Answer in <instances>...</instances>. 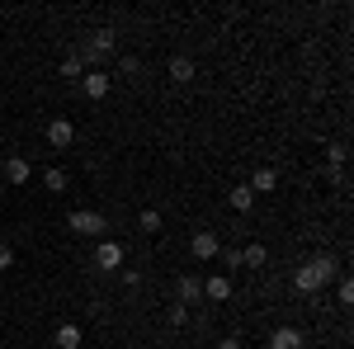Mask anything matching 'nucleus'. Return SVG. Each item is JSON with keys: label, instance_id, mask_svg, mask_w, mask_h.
Wrapping results in <instances>:
<instances>
[{"label": "nucleus", "instance_id": "nucleus-23", "mask_svg": "<svg viewBox=\"0 0 354 349\" xmlns=\"http://www.w3.org/2000/svg\"><path fill=\"white\" fill-rule=\"evenodd\" d=\"M10 265H15V245H5V241H0V274H5Z\"/></svg>", "mask_w": 354, "mask_h": 349}, {"label": "nucleus", "instance_id": "nucleus-8", "mask_svg": "<svg viewBox=\"0 0 354 349\" xmlns=\"http://www.w3.org/2000/svg\"><path fill=\"white\" fill-rule=\"evenodd\" d=\"M203 297H208V302H227V297H232V279L208 274V279H203Z\"/></svg>", "mask_w": 354, "mask_h": 349}, {"label": "nucleus", "instance_id": "nucleus-2", "mask_svg": "<svg viewBox=\"0 0 354 349\" xmlns=\"http://www.w3.org/2000/svg\"><path fill=\"white\" fill-rule=\"evenodd\" d=\"M66 227H71L76 236H100V241H104V227H109V222H104V213H90V208H76V213L66 217Z\"/></svg>", "mask_w": 354, "mask_h": 349}, {"label": "nucleus", "instance_id": "nucleus-1", "mask_svg": "<svg viewBox=\"0 0 354 349\" xmlns=\"http://www.w3.org/2000/svg\"><path fill=\"white\" fill-rule=\"evenodd\" d=\"M330 274H335V260H330V255H317V260H307V265L293 274V288H298V293H317V288H326Z\"/></svg>", "mask_w": 354, "mask_h": 349}, {"label": "nucleus", "instance_id": "nucleus-4", "mask_svg": "<svg viewBox=\"0 0 354 349\" xmlns=\"http://www.w3.org/2000/svg\"><path fill=\"white\" fill-rule=\"evenodd\" d=\"M118 265H123V245L118 241H100L95 245V269H100V274H113Z\"/></svg>", "mask_w": 354, "mask_h": 349}, {"label": "nucleus", "instance_id": "nucleus-5", "mask_svg": "<svg viewBox=\"0 0 354 349\" xmlns=\"http://www.w3.org/2000/svg\"><path fill=\"white\" fill-rule=\"evenodd\" d=\"M48 142H53L57 151H66V147L76 142V128H71V118H53V123H48Z\"/></svg>", "mask_w": 354, "mask_h": 349}, {"label": "nucleus", "instance_id": "nucleus-11", "mask_svg": "<svg viewBox=\"0 0 354 349\" xmlns=\"http://www.w3.org/2000/svg\"><path fill=\"white\" fill-rule=\"evenodd\" d=\"M53 340H57V349H81V326H71V321H66V326H57V335H53Z\"/></svg>", "mask_w": 354, "mask_h": 349}, {"label": "nucleus", "instance_id": "nucleus-3", "mask_svg": "<svg viewBox=\"0 0 354 349\" xmlns=\"http://www.w3.org/2000/svg\"><path fill=\"white\" fill-rule=\"evenodd\" d=\"M113 48H118V33H113V28H95L90 43H85V53H81V62H100V57H109Z\"/></svg>", "mask_w": 354, "mask_h": 349}, {"label": "nucleus", "instance_id": "nucleus-17", "mask_svg": "<svg viewBox=\"0 0 354 349\" xmlns=\"http://www.w3.org/2000/svg\"><path fill=\"white\" fill-rule=\"evenodd\" d=\"M81 71H85L81 53H71V57H66V62H62V81H76V76H81Z\"/></svg>", "mask_w": 354, "mask_h": 349}, {"label": "nucleus", "instance_id": "nucleus-13", "mask_svg": "<svg viewBox=\"0 0 354 349\" xmlns=\"http://www.w3.org/2000/svg\"><path fill=\"white\" fill-rule=\"evenodd\" d=\"M5 180H10V185H24L28 180V161L24 156H10V161H5Z\"/></svg>", "mask_w": 354, "mask_h": 349}, {"label": "nucleus", "instance_id": "nucleus-21", "mask_svg": "<svg viewBox=\"0 0 354 349\" xmlns=\"http://www.w3.org/2000/svg\"><path fill=\"white\" fill-rule=\"evenodd\" d=\"M118 71H123V76H142V62H137V57H123Z\"/></svg>", "mask_w": 354, "mask_h": 349}, {"label": "nucleus", "instance_id": "nucleus-15", "mask_svg": "<svg viewBox=\"0 0 354 349\" xmlns=\"http://www.w3.org/2000/svg\"><path fill=\"white\" fill-rule=\"evenodd\" d=\"M265 260H270V250H265V245H245V250H241V265L245 269H260Z\"/></svg>", "mask_w": 354, "mask_h": 349}, {"label": "nucleus", "instance_id": "nucleus-6", "mask_svg": "<svg viewBox=\"0 0 354 349\" xmlns=\"http://www.w3.org/2000/svg\"><path fill=\"white\" fill-rule=\"evenodd\" d=\"M189 250H194V260H213V255H222V245H218V236H213V232H194Z\"/></svg>", "mask_w": 354, "mask_h": 349}, {"label": "nucleus", "instance_id": "nucleus-19", "mask_svg": "<svg viewBox=\"0 0 354 349\" xmlns=\"http://www.w3.org/2000/svg\"><path fill=\"white\" fill-rule=\"evenodd\" d=\"M137 227H142V232H161V213H156V208H147V213L137 217Z\"/></svg>", "mask_w": 354, "mask_h": 349}, {"label": "nucleus", "instance_id": "nucleus-10", "mask_svg": "<svg viewBox=\"0 0 354 349\" xmlns=\"http://www.w3.org/2000/svg\"><path fill=\"white\" fill-rule=\"evenodd\" d=\"M170 81H175V85H189L194 81V62H189V57H170Z\"/></svg>", "mask_w": 354, "mask_h": 349}, {"label": "nucleus", "instance_id": "nucleus-20", "mask_svg": "<svg viewBox=\"0 0 354 349\" xmlns=\"http://www.w3.org/2000/svg\"><path fill=\"white\" fill-rule=\"evenodd\" d=\"M326 156H330V165L340 170V165H345V142H330V147H326Z\"/></svg>", "mask_w": 354, "mask_h": 349}, {"label": "nucleus", "instance_id": "nucleus-22", "mask_svg": "<svg viewBox=\"0 0 354 349\" xmlns=\"http://www.w3.org/2000/svg\"><path fill=\"white\" fill-rule=\"evenodd\" d=\"M189 321V312H185V302H175V307H170V326H185Z\"/></svg>", "mask_w": 354, "mask_h": 349}, {"label": "nucleus", "instance_id": "nucleus-12", "mask_svg": "<svg viewBox=\"0 0 354 349\" xmlns=\"http://www.w3.org/2000/svg\"><path fill=\"white\" fill-rule=\"evenodd\" d=\"M274 185H279V175L265 165V170H255V175H250V185H245V189H250V194H270Z\"/></svg>", "mask_w": 354, "mask_h": 349}, {"label": "nucleus", "instance_id": "nucleus-9", "mask_svg": "<svg viewBox=\"0 0 354 349\" xmlns=\"http://www.w3.org/2000/svg\"><path fill=\"white\" fill-rule=\"evenodd\" d=\"M270 349H302V330H293V326H279L270 335Z\"/></svg>", "mask_w": 354, "mask_h": 349}, {"label": "nucleus", "instance_id": "nucleus-7", "mask_svg": "<svg viewBox=\"0 0 354 349\" xmlns=\"http://www.w3.org/2000/svg\"><path fill=\"white\" fill-rule=\"evenodd\" d=\"M109 85H113V76H104V71H90V76H81V90L90 95V100H104V95H109Z\"/></svg>", "mask_w": 354, "mask_h": 349}, {"label": "nucleus", "instance_id": "nucleus-18", "mask_svg": "<svg viewBox=\"0 0 354 349\" xmlns=\"http://www.w3.org/2000/svg\"><path fill=\"white\" fill-rule=\"evenodd\" d=\"M43 185L53 189V194H62V189L71 185V180H66V170H57V165H53V170H48V175H43Z\"/></svg>", "mask_w": 354, "mask_h": 349}, {"label": "nucleus", "instance_id": "nucleus-16", "mask_svg": "<svg viewBox=\"0 0 354 349\" xmlns=\"http://www.w3.org/2000/svg\"><path fill=\"white\" fill-rule=\"evenodd\" d=\"M227 203H232V208H236V213H250V203H255V194H250V189H232V194H227Z\"/></svg>", "mask_w": 354, "mask_h": 349}, {"label": "nucleus", "instance_id": "nucleus-24", "mask_svg": "<svg viewBox=\"0 0 354 349\" xmlns=\"http://www.w3.org/2000/svg\"><path fill=\"white\" fill-rule=\"evenodd\" d=\"M218 349H245L241 340H218Z\"/></svg>", "mask_w": 354, "mask_h": 349}, {"label": "nucleus", "instance_id": "nucleus-14", "mask_svg": "<svg viewBox=\"0 0 354 349\" xmlns=\"http://www.w3.org/2000/svg\"><path fill=\"white\" fill-rule=\"evenodd\" d=\"M198 297H203V279L185 274V279H180V302H198Z\"/></svg>", "mask_w": 354, "mask_h": 349}]
</instances>
